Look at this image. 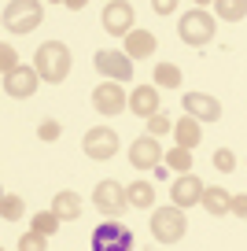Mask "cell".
Masks as SVG:
<instances>
[{"label":"cell","instance_id":"6da1fadb","mask_svg":"<svg viewBox=\"0 0 247 251\" xmlns=\"http://www.w3.org/2000/svg\"><path fill=\"white\" fill-rule=\"evenodd\" d=\"M70 63H74L70 48L63 45V41H48V45H41L37 55H33V71H37L48 85H59V81H67Z\"/></svg>","mask_w":247,"mask_h":251},{"label":"cell","instance_id":"7a4b0ae2","mask_svg":"<svg viewBox=\"0 0 247 251\" xmlns=\"http://www.w3.org/2000/svg\"><path fill=\"white\" fill-rule=\"evenodd\" d=\"M41 19H45V8H41L37 0H11V4H4V26H8L15 37L37 30Z\"/></svg>","mask_w":247,"mask_h":251},{"label":"cell","instance_id":"3957f363","mask_svg":"<svg viewBox=\"0 0 247 251\" xmlns=\"http://www.w3.org/2000/svg\"><path fill=\"white\" fill-rule=\"evenodd\" d=\"M177 33H181V41H185V45H192V48L210 45V41H214V15H210V11H203V8L185 11V15H181V23H177Z\"/></svg>","mask_w":247,"mask_h":251},{"label":"cell","instance_id":"277c9868","mask_svg":"<svg viewBox=\"0 0 247 251\" xmlns=\"http://www.w3.org/2000/svg\"><path fill=\"white\" fill-rule=\"evenodd\" d=\"M185 233H188V222L181 214V207H159V211H151V236L159 244H177V240H185Z\"/></svg>","mask_w":247,"mask_h":251},{"label":"cell","instance_id":"5b68a950","mask_svg":"<svg viewBox=\"0 0 247 251\" xmlns=\"http://www.w3.org/2000/svg\"><path fill=\"white\" fill-rule=\"evenodd\" d=\"M93 251H133V229L122 222H100L93 229Z\"/></svg>","mask_w":247,"mask_h":251},{"label":"cell","instance_id":"8992f818","mask_svg":"<svg viewBox=\"0 0 247 251\" xmlns=\"http://www.w3.org/2000/svg\"><path fill=\"white\" fill-rule=\"evenodd\" d=\"M133 19H137V11H133V4H125V0H111V4H103V30L111 33V37H129L137 26H133Z\"/></svg>","mask_w":247,"mask_h":251},{"label":"cell","instance_id":"52a82bcc","mask_svg":"<svg viewBox=\"0 0 247 251\" xmlns=\"http://www.w3.org/2000/svg\"><path fill=\"white\" fill-rule=\"evenodd\" d=\"M81 148H85L89 159L107 163V159H115V151H118V133H115V129H107V126H96V129H89V133H85Z\"/></svg>","mask_w":247,"mask_h":251},{"label":"cell","instance_id":"ba28073f","mask_svg":"<svg viewBox=\"0 0 247 251\" xmlns=\"http://www.w3.org/2000/svg\"><path fill=\"white\" fill-rule=\"evenodd\" d=\"M93 203H96V211L100 214H122L125 211V203H129V192H125L118 181H100L96 185V192H93Z\"/></svg>","mask_w":247,"mask_h":251},{"label":"cell","instance_id":"9c48e42d","mask_svg":"<svg viewBox=\"0 0 247 251\" xmlns=\"http://www.w3.org/2000/svg\"><path fill=\"white\" fill-rule=\"evenodd\" d=\"M93 107L100 111V115H122V111L129 107V96L122 93L118 81H100V85L93 89Z\"/></svg>","mask_w":247,"mask_h":251},{"label":"cell","instance_id":"30bf717a","mask_svg":"<svg viewBox=\"0 0 247 251\" xmlns=\"http://www.w3.org/2000/svg\"><path fill=\"white\" fill-rule=\"evenodd\" d=\"M37 85H41V74L33 67H19V71L4 74V93L15 96V100H30L37 93Z\"/></svg>","mask_w":247,"mask_h":251},{"label":"cell","instance_id":"8fae6325","mask_svg":"<svg viewBox=\"0 0 247 251\" xmlns=\"http://www.w3.org/2000/svg\"><path fill=\"white\" fill-rule=\"evenodd\" d=\"M203 192H207V185H203L196 174H181L177 181H173V188H170V196H173V207H196V203H203Z\"/></svg>","mask_w":247,"mask_h":251},{"label":"cell","instance_id":"7c38bea8","mask_svg":"<svg viewBox=\"0 0 247 251\" xmlns=\"http://www.w3.org/2000/svg\"><path fill=\"white\" fill-rule=\"evenodd\" d=\"M96 71L107 74V78H115V81H129L133 78V59L125 52H111V48H103V52H96Z\"/></svg>","mask_w":247,"mask_h":251},{"label":"cell","instance_id":"4fadbf2b","mask_svg":"<svg viewBox=\"0 0 247 251\" xmlns=\"http://www.w3.org/2000/svg\"><path fill=\"white\" fill-rule=\"evenodd\" d=\"M162 148L155 137H140V141L129 144V163L137 166V170H155V166H162Z\"/></svg>","mask_w":247,"mask_h":251},{"label":"cell","instance_id":"5bb4252c","mask_svg":"<svg viewBox=\"0 0 247 251\" xmlns=\"http://www.w3.org/2000/svg\"><path fill=\"white\" fill-rule=\"evenodd\" d=\"M185 115H192L196 122H218L222 118V103L207 93H185Z\"/></svg>","mask_w":247,"mask_h":251},{"label":"cell","instance_id":"9a60e30c","mask_svg":"<svg viewBox=\"0 0 247 251\" xmlns=\"http://www.w3.org/2000/svg\"><path fill=\"white\" fill-rule=\"evenodd\" d=\"M159 89L155 85H137L133 89V96H129V111L133 115H140V118H155L159 115Z\"/></svg>","mask_w":247,"mask_h":251},{"label":"cell","instance_id":"2e32d148","mask_svg":"<svg viewBox=\"0 0 247 251\" xmlns=\"http://www.w3.org/2000/svg\"><path fill=\"white\" fill-rule=\"evenodd\" d=\"M151 52H155V33L151 30H133L125 37V55L129 59H148Z\"/></svg>","mask_w":247,"mask_h":251},{"label":"cell","instance_id":"e0dca14e","mask_svg":"<svg viewBox=\"0 0 247 251\" xmlns=\"http://www.w3.org/2000/svg\"><path fill=\"white\" fill-rule=\"evenodd\" d=\"M203 207H207V214L222 218V214L232 211V192H225L222 185H210L207 192H203Z\"/></svg>","mask_w":247,"mask_h":251},{"label":"cell","instance_id":"ac0fdd59","mask_svg":"<svg viewBox=\"0 0 247 251\" xmlns=\"http://www.w3.org/2000/svg\"><path fill=\"white\" fill-rule=\"evenodd\" d=\"M173 137H177V148H188V151H192L196 144L203 141V133H199V122H196L192 115H185L181 122H173Z\"/></svg>","mask_w":247,"mask_h":251},{"label":"cell","instance_id":"d6986e66","mask_svg":"<svg viewBox=\"0 0 247 251\" xmlns=\"http://www.w3.org/2000/svg\"><path fill=\"white\" fill-rule=\"evenodd\" d=\"M52 211H55L59 222H74L77 214H81V196H77V192H55Z\"/></svg>","mask_w":247,"mask_h":251},{"label":"cell","instance_id":"ffe728a7","mask_svg":"<svg viewBox=\"0 0 247 251\" xmlns=\"http://www.w3.org/2000/svg\"><path fill=\"white\" fill-rule=\"evenodd\" d=\"M125 192H129V203H133V207H140V211L155 207V188H151V181H133Z\"/></svg>","mask_w":247,"mask_h":251},{"label":"cell","instance_id":"44dd1931","mask_svg":"<svg viewBox=\"0 0 247 251\" xmlns=\"http://www.w3.org/2000/svg\"><path fill=\"white\" fill-rule=\"evenodd\" d=\"M151 74H155V85H162V89H177L181 85V71L173 63H159Z\"/></svg>","mask_w":247,"mask_h":251},{"label":"cell","instance_id":"7402d4cb","mask_svg":"<svg viewBox=\"0 0 247 251\" xmlns=\"http://www.w3.org/2000/svg\"><path fill=\"white\" fill-rule=\"evenodd\" d=\"M214 11L225 19V23H240V19L247 15V0H218Z\"/></svg>","mask_w":247,"mask_h":251},{"label":"cell","instance_id":"603a6c76","mask_svg":"<svg viewBox=\"0 0 247 251\" xmlns=\"http://www.w3.org/2000/svg\"><path fill=\"white\" fill-rule=\"evenodd\" d=\"M162 163L173 166V170H181V174H188V170H192V151H188V148H170Z\"/></svg>","mask_w":247,"mask_h":251},{"label":"cell","instance_id":"cb8c5ba5","mask_svg":"<svg viewBox=\"0 0 247 251\" xmlns=\"http://www.w3.org/2000/svg\"><path fill=\"white\" fill-rule=\"evenodd\" d=\"M55 229H59V218H55V211H37V214H33V233L52 236Z\"/></svg>","mask_w":247,"mask_h":251},{"label":"cell","instance_id":"d4e9b609","mask_svg":"<svg viewBox=\"0 0 247 251\" xmlns=\"http://www.w3.org/2000/svg\"><path fill=\"white\" fill-rule=\"evenodd\" d=\"M0 218L4 222H19L23 218V200H19L15 192H8V196L0 200Z\"/></svg>","mask_w":247,"mask_h":251},{"label":"cell","instance_id":"484cf974","mask_svg":"<svg viewBox=\"0 0 247 251\" xmlns=\"http://www.w3.org/2000/svg\"><path fill=\"white\" fill-rule=\"evenodd\" d=\"M170 129H173V122H170L166 111H159L155 118H148V137H155V141H159V133H170Z\"/></svg>","mask_w":247,"mask_h":251},{"label":"cell","instance_id":"4316f807","mask_svg":"<svg viewBox=\"0 0 247 251\" xmlns=\"http://www.w3.org/2000/svg\"><path fill=\"white\" fill-rule=\"evenodd\" d=\"M45 240H48V236H41V233H33V229H30L26 236H19V251H48Z\"/></svg>","mask_w":247,"mask_h":251},{"label":"cell","instance_id":"83f0119b","mask_svg":"<svg viewBox=\"0 0 247 251\" xmlns=\"http://www.w3.org/2000/svg\"><path fill=\"white\" fill-rule=\"evenodd\" d=\"M59 133H63V126L55 122V118H45V122L37 126V137H41V141H59Z\"/></svg>","mask_w":247,"mask_h":251},{"label":"cell","instance_id":"f1b7e54d","mask_svg":"<svg viewBox=\"0 0 247 251\" xmlns=\"http://www.w3.org/2000/svg\"><path fill=\"white\" fill-rule=\"evenodd\" d=\"M210 163H214V166H218V170H222V174H229L232 166H236V159H232V151H229V148H218Z\"/></svg>","mask_w":247,"mask_h":251},{"label":"cell","instance_id":"f546056e","mask_svg":"<svg viewBox=\"0 0 247 251\" xmlns=\"http://www.w3.org/2000/svg\"><path fill=\"white\" fill-rule=\"evenodd\" d=\"M0 67H4V74L19 71V63H15V48H11V45H0Z\"/></svg>","mask_w":247,"mask_h":251},{"label":"cell","instance_id":"4dcf8cb0","mask_svg":"<svg viewBox=\"0 0 247 251\" xmlns=\"http://www.w3.org/2000/svg\"><path fill=\"white\" fill-rule=\"evenodd\" d=\"M232 214H236V218H247V196H244V192L232 196Z\"/></svg>","mask_w":247,"mask_h":251},{"label":"cell","instance_id":"1f68e13d","mask_svg":"<svg viewBox=\"0 0 247 251\" xmlns=\"http://www.w3.org/2000/svg\"><path fill=\"white\" fill-rule=\"evenodd\" d=\"M151 8H155V15H170V11L177 8V4H173V0H155Z\"/></svg>","mask_w":247,"mask_h":251}]
</instances>
